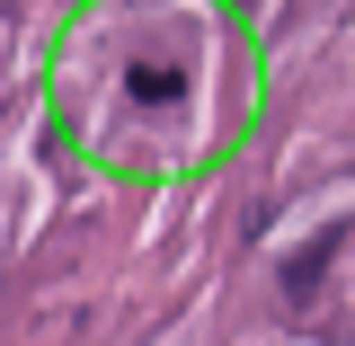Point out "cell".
<instances>
[{"instance_id":"7a4b0ae2","label":"cell","mask_w":355,"mask_h":346,"mask_svg":"<svg viewBox=\"0 0 355 346\" xmlns=\"http://www.w3.org/2000/svg\"><path fill=\"white\" fill-rule=\"evenodd\" d=\"M178 80H187L178 62H133V71H125V89L142 98V107H169V98H178Z\"/></svg>"},{"instance_id":"6da1fadb","label":"cell","mask_w":355,"mask_h":346,"mask_svg":"<svg viewBox=\"0 0 355 346\" xmlns=\"http://www.w3.org/2000/svg\"><path fill=\"white\" fill-rule=\"evenodd\" d=\"M338 240H347V222H338V231H320L311 249H293V266H284V302H293V311H311L320 275H329V258H338Z\"/></svg>"}]
</instances>
